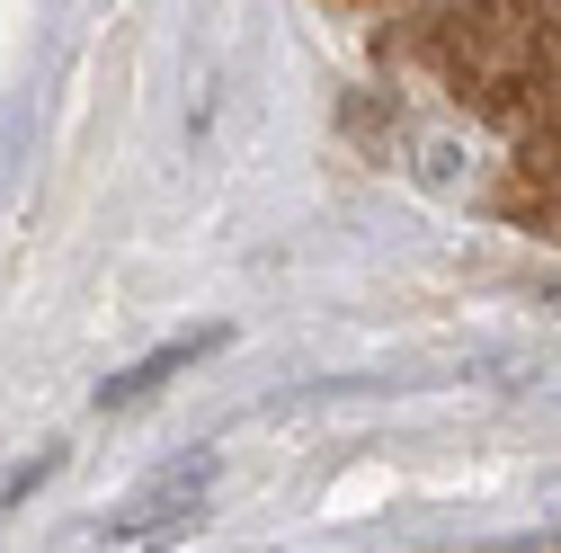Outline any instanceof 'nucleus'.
<instances>
[{"instance_id": "obj_1", "label": "nucleus", "mask_w": 561, "mask_h": 553, "mask_svg": "<svg viewBox=\"0 0 561 553\" xmlns=\"http://www.w3.org/2000/svg\"><path fill=\"white\" fill-rule=\"evenodd\" d=\"M205 482H215V455H187V473H161L144 500L125 509V527H107L90 553H152V544H170L187 518H196V500H205Z\"/></svg>"}]
</instances>
